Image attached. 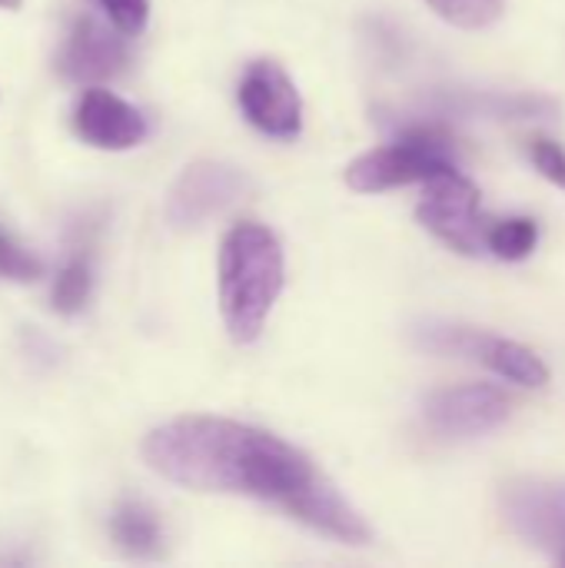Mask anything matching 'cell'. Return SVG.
<instances>
[{
	"label": "cell",
	"instance_id": "obj_16",
	"mask_svg": "<svg viewBox=\"0 0 565 568\" xmlns=\"http://www.w3.org/2000/svg\"><path fill=\"white\" fill-rule=\"evenodd\" d=\"M0 276L17 283H30L43 276V263L30 250H23L7 230H0Z\"/></svg>",
	"mask_w": 565,
	"mask_h": 568
},
{
	"label": "cell",
	"instance_id": "obj_17",
	"mask_svg": "<svg viewBox=\"0 0 565 568\" xmlns=\"http://www.w3.org/2000/svg\"><path fill=\"white\" fill-rule=\"evenodd\" d=\"M100 7L120 33H143L150 20V0H100Z\"/></svg>",
	"mask_w": 565,
	"mask_h": 568
},
{
	"label": "cell",
	"instance_id": "obj_2",
	"mask_svg": "<svg viewBox=\"0 0 565 568\" xmlns=\"http://www.w3.org/2000/svg\"><path fill=\"white\" fill-rule=\"evenodd\" d=\"M286 260L273 230L236 223L220 246V313L236 343H253L283 293Z\"/></svg>",
	"mask_w": 565,
	"mask_h": 568
},
{
	"label": "cell",
	"instance_id": "obj_12",
	"mask_svg": "<svg viewBox=\"0 0 565 568\" xmlns=\"http://www.w3.org/2000/svg\"><path fill=\"white\" fill-rule=\"evenodd\" d=\"M110 536L130 559H160L163 556V526L160 516L137 499H127L110 516Z\"/></svg>",
	"mask_w": 565,
	"mask_h": 568
},
{
	"label": "cell",
	"instance_id": "obj_9",
	"mask_svg": "<svg viewBox=\"0 0 565 568\" xmlns=\"http://www.w3.org/2000/svg\"><path fill=\"white\" fill-rule=\"evenodd\" d=\"M243 190H246V176L236 166L216 160H196L170 186L167 220L176 230L203 226L210 216L223 213L233 200H240Z\"/></svg>",
	"mask_w": 565,
	"mask_h": 568
},
{
	"label": "cell",
	"instance_id": "obj_1",
	"mask_svg": "<svg viewBox=\"0 0 565 568\" xmlns=\"http://www.w3.org/2000/svg\"><path fill=\"white\" fill-rule=\"evenodd\" d=\"M147 466L196 493L253 496L346 546H366L370 526L316 466L280 436L220 416H180L143 443Z\"/></svg>",
	"mask_w": 565,
	"mask_h": 568
},
{
	"label": "cell",
	"instance_id": "obj_18",
	"mask_svg": "<svg viewBox=\"0 0 565 568\" xmlns=\"http://www.w3.org/2000/svg\"><path fill=\"white\" fill-rule=\"evenodd\" d=\"M529 156H533V166L556 186L565 190V150L556 140H546V136H536L533 146H529Z\"/></svg>",
	"mask_w": 565,
	"mask_h": 568
},
{
	"label": "cell",
	"instance_id": "obj_7",
	"mask_svg": "<svg viewBox=\"0 0 565 568\" xmlns=\"http://www.w3.org/2000/svg\"><path fill=\"white\" fill-rule=\"evenodd\" d=\"M243 116L266 136L296 140L303 130V100L290 73L273 60H256L246 67L236 90Z\"/></svg>",
	"mask_w": 565,
	"mask_h": 568
},
{
	"label": "cell",
	"instance_id": "obj_4",
	"mask_svg": "<svg viewBox=\"0 0 565 568\" xmlns=\"http://www.w3.org/2000/svg\"><path fill=\"white\" fill-rule=\"evenodd\" d=\"M416 220L456 253L476 256L486 250V220L480 213V190L460 170H446L426 180V193L416 206Z\"/></svg>",
	"mask_w": 565,
	"mask_h": 568
},
{
	"label": "cell",
	"instance_id": "obj_13",
	"mask_svg": "<svg viewBox=\"0 0 565 568\" xmlns=\"http://www.w3.org/2000/svg\"><path fill=\"white\" fill-rule=\"evenodd\" d=\"M93 293V256H90V246H77L63 266L57 270V280H53V310L63 313V316H73L87 306Z\"/></svg>",
	"mask_w": 565,
	"mask_h": 568
},
{
	"label": "cell",
	"instance_id": "obj_5",
	"mask_svg": "<svg viewBox=\"0 0 565 568\" xmlns=\"http://www.w3.org/2000/svg\"><path fill=\"white\" fill-rule=\"evenodd\" d=\"M503 516L509 529L565 566V483L516 479L503 489Z\"/></svg>",
	"mask_w": 565,
	"mask_h": 568
},
{
	"label": "cell",
	"instance_id": "obj_14",
	"mask_svg": "<svg viewBox=\"0 0 565 568\" xmlns=\"http://www.w3.org/2000/svg\"><path fill=\"white\" fill-rule=\"evenodd\" d=\"M539 243V226L529 216H509L486 226V250L500 260H526Z\"/></svg>",
	"mask_w": 565,
	"mask_h": 568
},
{
	"label": "cell",
	"instance_id": "obj_19",
	"mask_svg": "<svg viewBox=\"0 0 565 568\" xmlns=\"http://www.w3.org/2000/svg\"><path fill=\"white\" fill-rule=\"evenodd\" d=\"M20 7V0H0V10H17Z\"/></svg>",
	"mask_w": 565,
	"mask_h": 568
},
{
	"label": "cell",
	"instance_id": "obj_10",
	"mask_svg": "<svg viewBox=\"0 0 565 568\" xmlns=\"http://www.w3.org/2000/svg\"><path fill=\"white\" fill-rule=\"evenodd\" d=\"M130 63V47L120 37L117 27H107L103 20L83 13L63 50H60V73L73 83H97V80H110L117 73H123V67Z\"/></svg>",
	"mask_w": 565,
	"mask_h": 568
},
{
	"label": "cell",
	"instance_id": "obj_8",
	"mask_svg": "<svg viewBox=\"0 0 565 568\" xmlns=\"http://www.w3.org/2000/svg\"><path fill=\"white\" fill-rule=\"evenodd\" d=\"M430 429L446 439H470L500 429L513 416V399L506 389L490 383H470L440 389L426 399L423 409Z\"/></svg>",
	"mask_w": 565,
	"mask_h": 568
},
{
	"label": "cell",
	"instance_id": "obj_3",
	"mask_svg": "<svg viewBox=\"0 0 565 568\" xmlns=\"http://www.w3.org/2000/svg\"><path fill=\"white\" fill-rule=\"evenodd\" d=\"M446 170H460L453 140L443 130L420 126L386 146L356 156L346 166V183L356 193H383L410 183H426Z\"/></svg>",
	"mask_w": 565,
	"mask_h": 568
},
{
	"label": "cell",
	"instance_id": "obj_15",
	"mask_svg": "<svg viewBox=\"0 0 565 568\" xmlns=\"http://www.w3.org/2000/svg\"><path fill=\"white\" fill-rule=\"evenodd\" d=\"M503 3L506 0H430V7L443 20H450L463 30H483V27L496 23L503 13Z\"/></svg>",
	"mask_w": 565,
	"mask_h": 568
},
{
	"label": "cell",
	"instance_id": "obj_6",
	"mask_svg": "<svg viewBox=\"0 0 565 568\" xmlns=\"http://www.w3.org/2000/svg\"><path fill=\"white\" fill-rule=\"evenodd\" d=\"M420 343L433 353H456V356H473L483 366L496 369L500 376L526 386V389H543L549 383L546 363L523 343L503 339V336H486L460 326H426L420 329Z\"/></svg>",
	"mask_w": 565,
	"mask_h": 568
},
{
	"label": "cell",
	"instance_id": "obj_11",
	"mask_svg": "<svg viewBox=\"0 0 565 568\" xmlns=\"http://www.w3.org/2000/svg\"><path fill=\"white\" fill-rule=\"evenodd\" d=\"M73 130L97 150H130L147 136V116L113 90H83L73 106Z\"/></svg>",
	"mask_w": 565,
	"mask_h": 568
}]
</instances>
